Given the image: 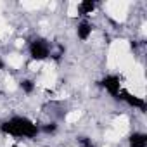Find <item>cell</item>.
<instances>
[{
    "instance_id": "1",
    "label": "cell",
    "mask_w": 147,
    "mask_h": 147,
    "mask_svg": "<svg viewBox=\"0 0 147 147\" xmlns=\"http://www.w3.org/2000/svg\"><path fill=\"white\" fill-rule=\"evenodd\" d=\"M2 131L14 137H35L38 133V128L26 118H12L11 121L2 123Z\"/></svg>"
},
{
    "instance_id": "2",
    "label": "cell",
    "mask_w": 147,
    "mask_h": 147,
    "mask_svg": "<svg viewBox=\"0 0 147 147\" xmlns=\"http://www.w3.org/2000/svg\"><path fill=\"white\" fill-rule=\"evenodd\" d=\"M30 52H31V57L33 59H36V61H42V59H45V57H49V43L45 42V40H35L33 43H31V47H30Z\"/></svg>"
},
{
    "instance_id": "3",
    "label": "cell",
    "mask_w": 147,
    "mask_h": 147,
    "mask_svg": "<svg viewBox=\"0 0 147 147\" xmlns=\"http://www.w3.org/2000/svg\"><path fill=\"white\" fill-rule=\"evenodd\" d=\"M102 87H106V90L118 99V95H119V80L116 76H106L102 80Z\"/></svg>"
},
{
    "instance_id": "4",
    "label": "cell",
    "mask_w": 147,
    "mask_h": 147,
    "mask_svg": "<svg viewBox=\"0 0 147 147\" xmlns=\"http://www.w3.org/2000/svg\"><path fill=\"white\" fill-rule=\"evenodd\" d=\"M119 99H123V100H126L130 106H133V107H140V109H145V102L142 100V99H138V97H135V95H131V94H128V92H121V97Z\"/></svg>"
},
{
    "instance_id": "5",
    "label": "cell",
    "mask_w": 147,
    "mask_h": 147,
    "mask_svg": "<svg viewBox=\"0 0 147 147\" xmlns=\"http://www.w3.org/2000/svg\"><path fill=\"white\" fill-rule=\"evenodd\" d=\"M147 137L144 133H133L130 137V147H145Z\"/></svg>"
},
{
    "instance_id": "6",
    "label": "cell",
    "mask_w": 147,
    "mask_h": 147,
    "mask_svg": "<svg viewBox=\"0 0 147 147\" xmlns=\"http://www.w3.org/2000/svg\"><path fill=\"white\" fill-rule=\"evenodd\" d=\"M90 33H92V26H90L88 23H82V24L78 26V36H80L82 40H87Z\"/></svg>"
},
{
    "instance_id": "7",
    "label": "cell",
    "mask_w": 147,
    "mask_h": 147,
    "mask_svg": "<svg viewBox=\"0 0 147 147\" xmlns=\"http://www.w3.org/2000/svg\"><path fill=\"white\" fill-rule=\"evenodd\" d=\"M94 9H95V2H92V0H85V2H82V4L78 5L80 14H88V12H92Z\"/></svg>"
},
{
    "instance_id": "8",
    "label": "cell",
    "mask_w": 147,
    "mask_h": 147,
    "mask_svg": "<svg viewBox=\"0 0 147 147\" xmlns=\"http://www.w3.org/2000/svg\"><path fill=\"white\" fill-rule=\"evenodd\" d=\"M21 88L24 90V92H31L33 90V82H30V80H24V82H21Z\"/></svg>"
},
{
    "instance_id": "9",
    "label": "cell",
    "mask_w": 147,
    "mask_h": 147,
    "mask_svg": "<svg viewBox=\"0 0 147 147\" xmlns=\"http://www.w3.org/2000/svg\"><path fill=\"white\" fill-rule=\"evenodd\" d=\"M43 130H45L47 133H50V131H54V130H55V125H54V123H52V125H47Z\"/></svg>"
},
{
    "instance_id": "10",
    "label": "cell",
    "mask_w": 147,
    "mask_h": 147,
    "mask_svg": "<svg viewBox=\"0 0 147 147\" xmlns=\"http://www.w3.org/2000/svg\"><path fill=\"white\" fill-rule=\"evenodd\" d=\"M80 140H82V144H83L85 147H94V144H92L90 140H87V138H80Z\"/></svg>"
},
{
    "instance_id": "11",
    "label": "cell",
    "mask_w": 147,
    "mask_h": 147,
    "mask_svg": "<svg viewBox=\"0 0 147 147\" xmlns=\"http://www.w3.org/2000/svg\"><path fill=\"white\" fill-rule=\"evenodd\" d=\"M2 66H4V64H2V61H0V69H2Z\"/></svg>"
}]
</instances>
